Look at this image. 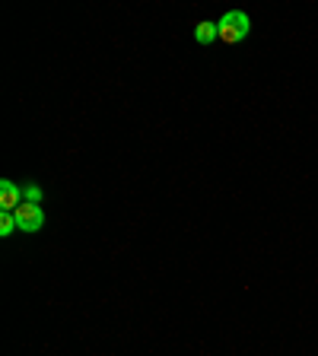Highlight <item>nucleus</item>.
<instances>
[{
  "mask_svg": "<svg viewBox=\"0 0 318 356\" xmlns=\"http://www.w3.org/2000/svg\"><path fill=\"white\" fill-rule=\"evenodd\" d=\"M248 32H252V19L242 10H230L216 19V38L223 44H239L242 38H248Z\"/></svg>",
  "mask_w": 318,
  "mask_h": 356,
  "instance_id": "nucleus-1",
  "label": "nucleus"
},
{
  "mask_svg": "<svg viewBox=\"0 0 318 356\" xmlns=\"http://www.w3.org/2000/svg\"><path fill=\"white\" fill-rule=\"evenodd\" d=\"M13 216H16V226H19V232H38L45 226L42 204H29V200H22L19 207L13 210Z\"/></svg>",
  "mask_w": 318,
  "mask_h": 356,
  "instance_id": "nucleus-2",
  "label": "nucleus"
},
{
  "mask_svg": "<svg viewBox=\"0 0 318 356\" xmlns=\"http://www.w3.org/2000/svg\"><path fill=\"white\" fill-rule=\"evenodd\" d=\"M19 204H22V188L16 185V181H10V178H3V181H0V210H3V213H13Z\"/></svg>",
  "mask_w": 318,
  "mask_h": 356,
  "instance_id": "nucleus-3",
  "label": "nucleus"
},
{
  "mask_svg": "<svg viewBox=\"0 0 318 356\" xmlns=\"http://www.w3.org/2000/svg\"><path fill=\"white\" fill-rule=\"evenodd\" d=\"M194 38H198V44H214L216 42V22L200 19L198 26H194Z\"/></svg>",
  "mask_w": 318,
  "mask_h": 356,
  "instance_id": "nucleus-4",
  "label": "nucleus"
},
{
  "mask_svg": "<svg viewBox=\"0 0 318 356\" xmlns=\"http://www.w3.org/2000/svg\"><path fill=\"white\" fill-rule=\"evenodd\" d=\"M16 229H19V226H16V216L13 213H0V236L10 238Z\"/></svg>",
  "mask_w": 318,
  "mask_h": 356,
  "instance_id": "nucleus-5",
  "label": "nucleus"
},
{
  "mask_svg": "<svg viewBox=\"0 0 318 356\" xmlns=\"http://www.w3.org/2000/svg\"><path fill=\"white\" fill-rule=\"evenodd\" d=\"M22 197L29 200V204H42L45 194H42V188H38L35 181H29V185H22Z\"/></svg>",
  "mask_w": 318,
  "mask_h": 356,
  "instance_id": "nucleus-6",
  "label": "nucleus"
}]
</instances>
